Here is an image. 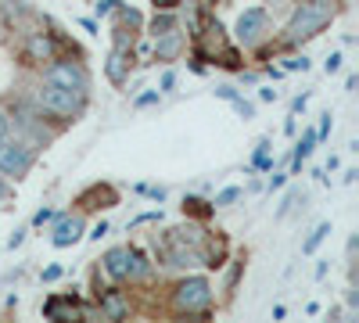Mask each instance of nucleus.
I'll return each mask as SVG.
<instances>
[{
    "instance_id": "obj_1",
    "label": "nucleus",
    "mask_w": 359,
    "mask_h": 323,
    "mask_svg": "<svg viewBox=\"0 0 359 323\" xmlns=\"http://www.w3.org/2000/svg\"><path fill=\"white\" fill-rule=\"evenodd\" d=\"M331 18H334V4H331V0H309V4H302V8H298V15L291 18L284 40L287 43H302V40L316 36Z\"/></svg>"
},
{
    "instance_id": "obj_2",
    "label": "nucleus",
    "mask_w": 359,
    "mask_h": 323,
    "mask_svg": "<svg viewBox=\"0 0 359 323\" xmlns=\"http://www.w3.org/2000/svg\"><path fill=\"white\" fill-rule=\"evenodd\" d=\"M208 298H212V287H208V280H205V277H187L184 284L176 287V295H172V302H176V309H180V312L205 309V305H208Z\"/></svg>"
},
{
    "instance_id": "obj_3",
    "label": "nucleus",
    "mask_w": 359,
    "mask_h": 323,
    "mask_svg": "<svg viewBox=\"0 0 359 323\" xmlns=\"http://www.w3.org/2000/svg\"><path fill=\"white\" fill-rule=\"evenodd\" d=\"M79 101H83V94H72V90H65V86H57V83H47L40 90V104L47 111H54V115H62V119H69V115L79 108Z\"/></svg>"
},
{
    "instance_id": "obj_4",
    "label": "nucleus",
    "mask_w": 359,
    "mask_h": 323,
    "mask_svg": "<svg viewBox=\"0 0 359 323\" xmlns=\"http://www.w3.org/2000/svg\"><path fill=\"white\" fill-rule=\"evenodd\" d=\"M29 165H33V151H29L25 144L0 140V169H4L8 176H25Z\"/></svg>"
},
{
    "instance_id": "obj_5",
    "label": "nucleus",
    "mask_w": 359,
    "mask_h": 323,
    "mask_svg": "<svg viewBox=\"0 0 359 323\" xmlns=\"http://www.w3.org/2000/svg\"><path fill=\"white\" fill-rule=\"evenodd\" d=\"M47 83H57L72 94H83L86 90V72L79 65H72V62H57V65L47 69Z\"/></svg>"
},
{
    "instance_id": "obj_6",
    "label": "nucleus",
    "mask_w": 359,
    "mask_h": 323,
    "mask_svg": "<svg viewBox=\"0 0 359 323\" xmlns=\"http://www.w3.org/2000/svg\"><path fill=\"white\" fill-rule=\"evenodd\" d=\"M266 11L262 8H248L241 18H237V40L241 43H255L259 36H262V29H266Z\"/></svg>"
},
{
    "instance_id": "obj_7",
    "label": "nucleus",
    "mask_w": 359,
    "mask_h": 323,
    "mask_svg": "<svg viewBox=\"0 0 359 323\" xmlns=\"http://www.w3.org/2000/svg\"><path fill=\"white\" fill-rule=\"evenodd\" d=\"M104 270H108L115 280L133 277V252H130V248H111V252L104 255Z\"/></svg>"
},
{
    "instance_id": "obj_8",
    "label": "nucleus",
    "mask_w": 359,
    "mask_h": 323,
    "mask_svg": "<svg viewBox=\"0 0 359 323\" xmlns=\"http://www.w3.org/2000/svg\"><path fill=\"white\" fill-rule=\"evenodd\" d=\"M140 25V15L137 11H118V25H115V47L130 50L133 47V29Z\"/></svg>"
},
{
    "instance_id": "obj_9",
    "label": "nucleus",
    "mask_w": 359,
    "mask_h": 323,
    "mask_svg": "<svg viewBox=\"0 0 359 323\" xmlns=\"http://www.w3.org/2000/svg\"><path fill=\"white\" fill-rule=\"evenodd\" d=\"M79 238H83V219H79V216L62 219V223H57V230H54V245H57V248H69V245H76Z\"/></svg>"
},
{
    "instance_id": "obj_10",
    "label": "nucleus",
    "mask_w": 359,
    "mask_h": 323,
    "mask_svg": "<svg viewBox=\"0 0 359 323\" xmlns=\"http://www.w3.org/2000/svg\"><path fill=\"white\" fill-rule=\"evenodd\" d=\"M184 50V36L176 33V29H169V33H162L158 36V43H155V57L158 62H172V57Z\"/></svg>"
},
{
    "instance_id": "obj_11",
    "label": "nucleus",
    "mask_w": 359,
    "mask_h": 323,
    "mask_svg": "<svg viewBox=\"0 0 359 323\" xmlns=\"http://www.w3.org/2000/svg\"><path fill=\"white\" fill-rule=\"evenodd\" d=\"M126 69H130V50L115 47L111 57H108V79L111 83H126Z\"/></svg>"
},
{
    "instance_id": "obj_12",
    "label": "nucleus",
    "mask_w": 359,
    "mask_h": 323,
    "mask_svg": "<svg viewBox=\"0 0 359 323\" xmlns=\"http://www.w3.org/2000/svg\"><path fill=\"white\" fill-rule=\"evenodd\" d=\"M101 312H104L108 319H123V316H126L123 291H104V295H101Z\"/></svg>"
},
{
    "instance_id": "obj_13",
    "label": "nucleus",
    "mask_w": 359,
    "mask_h": 323,
    "mask_svg": "<svg viewBox=\"0 0 359 323\" xmlns=\"http://www.w3.org/2000/svg\"><path fill=\"white\" fill-rule=\"evenodd\" d=\"M97 201H104V205H115V201H118V194H115L111 187H90V191L79 198V205H83V209H97Z\"/></svg>"
},
{
    "instance_id": "obj_14",
    "label": "nucleus",
    "mask_w": 359,
    "mask_h": 323,
    "mask_svg": "<svg viewBox=\"0 0 359 323\" xmlns=\"http://www.w3.org/2000/svg\"><path fill=\"white\" fill-rule=\"evenodd\" d=\"M29 57H33V62H50L54 57V40L50 36H33L29 40Z\"/></svg>"
},
{
    "instance_id": "obj_15",
    "label": "nucleus",
    "mask_w": 359,
    "mask_h": 323,
    "mask_svg": "<svg viewBox=\"0 0 359 323\" xmlns=\"http://www.w3.org/2000/svg\"><path fill=\"white\" fill-rule=\"evenodd\" d=\"M47 316H50V319H79L83 312L76 309V302H57V298H50V302H47Z\"/></svg>"
},
{
    "instance_id": "obj_16",
    "label": "nucleus",
    "mask_w": 359,
    "mask_h": 323,
    "mask_svg": "<svg viewBox=\"0 0 359 323\" xmlns=\"http://www.w3.org/2000/svg\"><path fill=\"white\" fill-rule=\"evenodd\" d=\"M313 144H316V133H306L302 140H298V148H294V169H302V162L313 155Z\"/></svg>"
},
{
    "instance_id": "obj_17",
    "label": "nucleus",
    "mask_w": 359,
    "mask_h": 323,
    "mask_svg": "<svg viewBox=\"0 0 359 323\" xmlns=\"http://www.w3.org/2000/svg\"><path fill=\"white\" fill-rule=\"evenodd\" d=\"M327 233H331V223H320V226H316V233H313V238L302 245V252H316V245L327 238Z\"/></svg>"
},
{
    "instance_id": "obj_18",
    "label": "nucleus",
    "mask_w": 359,
    "mask_h": 323,
    "mask_svg": "<svg viewBox=\"0 0 359 323\" xmlns=\"http://www.w3.org/2000/svg\"><path fill=\"white\" fill-rule=\"evenodd\" d=\"M184 209L194 212V216H208V212H212V209H208L205 201H198V198H187V201H184Z\"/></svg>"
},
{
    "instance_id": "obj_19",
    "label": "nucleus",
    "mask_w": 359,
    "mask_h": 323,
    "mask_svg": "<svg viewBox=\"0 0 359 323\" xmlns=\"http://www.w3.org/2000/svg\"><path fill=\"white\" fill-rule=\"evenodd\" d=\"M169 29H176V22H172L169 15H162V18H155V25H151V33H155V36H162V33H169Z\"/></svg>"
},
{
    "instance_id": "obj_20",
    "label": "nucleus",
    "mask_w": 359,
    "mask_h": 323,
    "mask_svg": "<svg viewBox=\"0 0 359 323\" xmlns=\"http://www.w3.org/2000/svg\"><path fill=\"white\" fill-rule=\"evenodd\" d=\"M237 198H241V191H237V187H226V191H219L216 205H230V201H237Z\"/></svg>"
},
{
    "instance_id": "obj_21",
    "label": "nucleus",
    "mask_w": 359,
    "mask_h": 323,
    "mask_svg": "<svg viewBox=\"0 0 359 323\" xmlns=\"http://www.w3.org/2000/svg\"><path fill=\"white\" fill-rule=\"evenodd\" d=\"M266 148H269V144H259V151H255V165H259V169L269 165V151H266Z\"/></svg>"
},
{
    "instance_id": "obj_22",
    "label": "nucleus",
    "mask_w": 359,
    "mask_h": 323,
    "mask_svg": "<svg viewBox=\"0 0 359 323\" xmlns=\"http://www.w3.org/2000/svg\"><path fill=\"white\" fill-rule=\"evenodd\" d=\"M233 104H237V111H241L245 119H252V115H255V108H252L248 101H241V97H233Z\"/></svg>"
},
{
    "instance_id": "obj_23",
    "label": "nucleus",
    "mask_w": 359,
    "mask_h": 323,
    "mask_svg": "<svg viewBox=\"0 0 359 323\" xmlns=\"http://www.w3.org/2000/svg\"><path fill=\"white\" fill-rule=\"evenodd\" d=\"M50 219H54V212H50V209H40L33 223H36V226H43V223H50Z\"/></svg>"
},
{
    "instance_id": "obj_24",
    "label": "nucleus",
    "mask_w": 359,
    "mask_h": 323,
    "mask_svg": "<svg viewBox=\"0 0 359 323\" xmlns=\"http://www.w3.org/2000/svg\"><path fill=\"white\" fill-rule=\"evenodd\" d=\"M287 69H302V72H306V69H309V57H291Z\"/></svg>"
},
{
    "instance_id": "obj_25",
    "label": "nucleus",
    "mask_w": 359,
    "mask_h": 323,
    "mask_svg": "<svg viewBox=\"0 0 359 323\" xmlns=\"http://www.w3.org/2000/svg\"><path fill=\"white\" fill-rule=\"evenodd\" d=\"M341 69V54H331L327 57V72H338Z\"/></svg>"
},
{
    "instance_id": "obj_26",
    "label": "nucleus",
    "mask_w": 359,
    "mask_h": 323,
    "mask_svg": "<svg viewBox=\"0 0 359 323\" xmlns=\"http://www.w3.org/2000/svg\"><path fill=\"white\" fill-rule=\"evenodd\" d=\"M158 101V94H140L137 97V108H147V104H155Z\"/></svg>"
},
{
    "instance_id": "obj_27",
    "label": "nucleus",
    "mask_w": 359,
    "mask_h": 323,
    "mask_svg": "<svg viewBox=\"0 0 359 323\" xmlns=\"http://www.w3.org/2000/svg\"><path fill=\"white\" fill-rule=\"evenodd\" d=\"M104 233H108V223H97V226H94V233H90V238H94V241H101Z\"/></svg>"
},
{
    "instance_id": "obj_28",
    "label": "nucleus",
    "mask_w": 359,
    "mask_h": 323,
    "mask_svg": "<svg viewBox=\"0 0 359 323\" xmlns=\"http://www.w3.org/2000/svg\"><path fill=\"white\" fill-rule=\"evenodd\" d=\"M8 126H11V119H8V115H4V111H0V140H4V137H8Z\"/></svg>"
},
{
    "instance_id": "obj_29",
    "label": "nucleus",
    "mask_w": 359,
    "mask_h": 323,
    "mask_svg": "<svg viewBox=\"0 0 359 323\" xmlns=\"http://www.w3.org/2000/svg\"><path fill=\"white\" fill-rule=\"evenodd\" d=\"M115 4H118V0H101V4H97V15H108Z\"/></svg>"
},
{
    "instance_id": "obj_30",
    "label": "nucleus",
    "mask_w": 359,
    "mask_h": 323,
    "mask_svg": "<svg viewBox=\"0 0 359 323\" xmlns=\"http://www.w3.org/2000/svg\"><path fill=\"white\" fill-rule=\"evenodd\" d=\"M57 277H62V270H57V266H47L43 270V280H57Z\"/></svg>"
},
{
    "instance_id": "obj_31",
    "label": "nucleus",
    "mask_w": 359,
    "mask_h": 323,
    "mask_svg": "<svg viewBox=\"0 0 359 323\" xmlns=\"http://www.w3.org/2000/svg\"><path fill=\"white\" fill-rule=\"evenodd\" d=\"M172 83H176V76H172V72H165V76H162V90H172Z\"/></svg>"
},
{
    "instance_id": "obj_32",
    "label": "nucleus",
    "mask_w": 359,
    "mask_h": 323,
    "mask_svg": "<svg viewBox=\"0 0 359 323\" xmlns=\"http://www.w3.org/2000/svg\"><path fill=\"white\" fill-rule=\"evenodd\" d=\"M216 94H219V97H223V101H233V97H237V94H233V90H230V86H219V90H216Z\"/></svg>"
},
{
    "instance_id": "obj_33",
    "label": "nucleus",
    "mask_w": 359,
    "mask_h": 323,
    "mask_svg": "<svg viewBox=\"0 0 359 323\" xmlns=\"http://www.w3.org/2000/svg\"><path fill=\"white\" fill-rule=\"evenodd\" d=\"M327 133H331V115H323V126H320L316 137H327Z\"/></svg>"
},
{
    "instance_id": "obj_34",
    "label": "nucleus",
    "mask_w": 359,
    "mask_h": 323,
    "mask_svg": "<svg viewBox=\"0 0 359 323\" xmlns=\"http://www.w3.org/2000/svg\"><path fill=\"white\" fill-rule=\"evenodd\" d=\"M155 8H162V11H169V8H176V0H155Z\"/></svg>"
},
{
    "instance_id": "obj_35",
    "label": "nucleus",
    "mask_w": 359,
    "mask_h": 323,
    "mask_svg": "<svg viewBox=\"0 0 359 323\" xmlns=\"http://www.w3.org/2000/svg\"><path fill=\"white\" fill-rule=\"evenodd\" d=\"M0 198H4V184H0Z\"/></svg>"
}]
</instances>
